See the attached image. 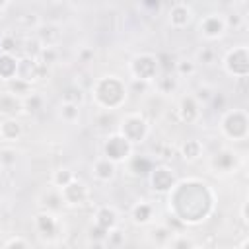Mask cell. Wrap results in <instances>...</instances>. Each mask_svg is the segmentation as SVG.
I'll use <instances>...</instances> for the list:
<instances>
[{
  "label": "cell",
  "instance_id": "23",
  "mask_svg": "<svg viewBox=\"0 0 249 249\" xmlns=\"http://www.w3.org/2000/svg\"><path fill=\"white\" fill-rule=\"evenodd\" d=\"M175 235V231L171 228H167V224H161V226H156L150 230V241L156 245V247H163L171 241V237Z\"/></svg>",
  "mask_w": 249,
  "mask_h": 249
},
{
  "label": "cell",
  "instance_id": "25",
  "mask_svg": "<svg viewBox=\"0 0 249 249\" xmlns=\"http://www.w3.org/2000/svg\"><path fill=\"white\" fill-rule=\"evenodd\" d=\"M16 70H18V58L12 54H4L0 53V78L4 82L16 78Z\"/></svg>",
  "mask_w": 249,
  "mask_h": 249
},
{
  "label": "cell",
  "instance_id": "29",
  "mask_svg": "<svg viewBox=\"0 0 249 249\" xmlns=\"http://www.w3.org/2000/svg\"><path fill=\"white\" fill-rule=\"evenodd\" d=\"M196 74V62L193 58H179L175 62V76L179 78H191Z\"/></svg>",
  "mask_w": 249,
  "mask_h": 249
},
{
  "label": "cell",
  "instance_id": "46",
  "mask_svg": "<svg viewBox=\"0 0 249 249\" xmlns=\"http://www.w3.org/2000/svg\"><path fill=\"white\" fill-rule=\"evenodd\" d=\"M146 88H148V84H146V82H138V80H134V82H132V91H138V89H140V91H144Z\"/></svg>",
  "mask_w": 249,
  "mask_h": 249
},
{
  "label": "cell",
  "instance_id": "21",
  "mask_svg": "<svg viewBox=\"0 0 249 249\" xmlns=\"http://www.w3.org/2000/svg\"><path fill=\"white\" fill-rule=\"evenodd\" d=\"M154 82H156V89H158L161 95H171V93H175V89H177V86H179L177 76H175V74H169V72H163V74L158 76Z\"/></svg>",
  "mask_w": 249,
  "mask_h": 249
},
{
  "label": "cell",
  "instance_id": "34",
  "mask_svg": "<svg viewBox=\"0 0 249 249\" xmlns=\"http://www.w3.org/2000/svg\"><path fill=\"white\" fill-rule=\"evenodd\" d=\"M21 103H23V111H25V113H37V111L41 109L43 99H41L39 93H31L29 97L21 99Z\"/></svg>",
  "mask_w": 249,
  "mask_h": 249
},
{
  "label": "cell",
  "instance_id": "7",
  "mask_svg": "<svg viewBox=\"0 0 249 249\" xmlns=\"http://www.w3.org/2000/svg\"><path fill=\"white\" fill-rule=\"evenodd\" d=\"M47 68L39 62V58L33 56H19L18 58V70H16V78L27 82V84H35L45 76Z\"/></svg>",
  "mask_w": 249,
  "mask_h": 249
},
{
  "label": "cell",
  "instance_id": "13",
  "mask_svg": "<svg viewBox=\"0 0 249 249\" xmlns=\"http://www.w3.org/2000/svg\"><path fill=\"white\" fill-rule=\"evenodd\" d=\"M167 19H169V25L173 29H183L191 23L193 19V10L189 4L185 2H175L171 8H169V14H167Z\"/></svg>",
  "mask_w": 249,
  "mask_h": 249
},
{
  "label": "cell",
  "instance_id": "11",
  "mask_svg": "<svg viewBox=\"0 0 249 249\" xmlns=\"http://www.w3.org/2000/svg\"><path fill=\"white\" fill-rule=\"evenodd\" d=\"M35 37L43 49H56V45L62 39V29L58 23H53V21L43 23L41 21V25L35 29Z\"/></svg>",
  "mask_w": 249,
  "mask_h": 249
},
{
  "label": "cell",
  "instance_id": "41",
  "mask_svg": "<svg viewBox=\"0 0 249 249\" xmlns=\"http://www.w3.org/2000/svg\"><path fill=\"white\" fill-rule=\"evenodd\" d=\"M107 230H103L101 226H97V224H91L89 228H88V237L91 239V241H105L107 239Z\"/></svg>",
  "mask_w": 249,
  "mask_h": 249
},
{
  "label": "cell",
  "instance_id": "15",
  "mask_svg": "<svg viewBox=\"0 0 249 249\" xmlns=\"http://www.w3.org/2000/svg\"><path fill=\"white\" fill-rule=\"evenodd\" d=\"M93 218H95L93 224L101 226V228L107 230V231H111L113 228L119 226V214H117V210H115L113 206H109V204L99 206V208L95 210V216H93Z\"/></svg>",
  "mask_w": 249,
  "mask_h": 249
},
{
  "label": "cell",
  "instance_id": "47",
  "mask_svg": "<svg viewBox=\"0 0 249 249\" xmlns=\"http://www.w3.org/2000/svg\"><path fill=\"white\" fill-rule=\"evenodd\" d=\"M10 8V2H6V0H0V12H4V10H8Z\"/></svg>",
  "mask_w": 249,
  "mask_h": 249
},
{
  "label": "cell",
  "instance_id": "45",
  "mask_svg": "<svg viewBox=\"0 0 249 249\" xmlns=\"http://www.w3.org/2000/svg\"><path fill=\"white\" fill-rule=\"evenodd\" d=\"M86 249H109L107 247V243L105 241H88V245H86Z\"/></svg>",
  "mask_w": 249,
  "mask_h": 249
},
{
  "label": "cell",
  "instance_id": "50",
  "mask_svg": "<svg viewBox=\"0 0 249 249\" xmlns=\"http://www.w3.org/2000/svg\"><path fill=\"white\" fill-rule=\"evenodd\" d=\"M4 86H6V82H4V80H2V78H0V89H2V88H4Z\"/></svg>",
  "mask_w": 249,
  "mask_h": 249
},
{
  "label": "cell",
  "instance_id": "9",
  "mask_svg": "<svg viewBox=\"0 0 249 249\" xmlns=\"http://www.w3.org/2000/svg\"><path fill=\"white\" fill-rule=\"evenodd\" d=\"M150 185L156 193H169L175 187V173L167 165H156L150 171Z\"/></svg>",
  "mask_w": 249,
  "mask_h": 249
},
{
  "label": "cell",
  "instance_id": "38",
  "mask_svg": "<svg viewBox=\"0 0 249 249\" xmlns=\"http://www.w3.org/2000/svg\"><path fill=\"white\" fill-rule=\"evenodd\" d=\"M117 124V119H115V113L113 111H103L99 117H97V126L101 128V130H107V128H111V126H115Z\"/></svg>",
  "mask_w": 249,
  "mask_h": 249
},
{
  "label": "cell",
  "instance_id": "3",
  "mask_svg": "<svg viewBox=\"0 0 249 249\" xmlns=\"http://www.w3.org/2000/svg\"><path fill=\"white\" fill-rule=\"evenodd\" d=\"M160 72V58L152 53H138L130 60V74L138 82H154Z\"/></svg>",
  "mask_w": 249,
  "mask_h": 249
},
{
  "label": "cell",
  "instance_id": "42",
  "mask_svg": "<svg viewBox=\"0 0 249 249\" xmlns=\"http://www.w3.org/2000/svg\"><path fill=\"white\" fill-rule=\"evenodd\" d=\"M4 249H29V243L23 237H12L6 241Z\"/></svg>",
  "mask_w": 249,
  "mask_h": 249
},
{
  "label": "cell",
  "instance_id": "5",
  "mask_svg": "<svg viewBox=\"0 0 249 249\" xmlns=\"http://www.w3.org/2000/svg\"><path fill=\"white\" fill-rule=\"evenodd\" d=\"M224 68L230 76H235L239 80H245L249 74V51L245 45L233 47L224 56Z\"/></svg>",
  "mask_w": 249,
  "mask_h": 249
},
{
  "label": "cell",
  "instance_id": "36",
  "mask_svg": "<svg viewBox=\"0 0 249 249\" xmlns=\"http://www.w3.org/2000/svg\"><path fill=\"white\" fill-rule=\"evenodd\" d=\"M167 245L171 249H193L195 247V241L191 237H187V235H173Z\"/></svg>",
  "mask_w": 249,
  "mask_h": 249
},
{
  "label": "cell",
  "instance_id": "8",
  "mask_svg": "<svg viewBox=\"0 0 249 249\" xmlns=\"http://www.w3.org/2000/svg\"><path fill=\"white\" fill-rule=\"evenodd\" d=\"M60 198H62V204H68V206H82V204L88 202L89 191H88L86 183L74 179L72 183H68L66 187L60 189Z\"/></svg>",
  "mask_w": 249,
  "mask_h": 249
},
{
  "label": "cell",
  "instance_id": "51",
  "mask_svg": "<svg viewBox=\"0 0 249 249\" xmlns=\"http://www.w3.org/2000/svg\"><path fill=\"white\" fill-rule=\"evenodd\" d=\"M2 173H4V165L0 163V177H2Z\"/></svg>",
  "mask_w": 249,
  "mask_h": 249
},
{
  "label": "cell",
  "instance_id": "20",
  "mask_svg": "<svg viewBox=\"0 0 249 249\" xmlns=\"http://www.w3.org/2000/svg\"><path fill=\"white\" fill-rule=\"evenodd\" d=\"M23 111V103L19 97L4 91L0 93V115H4L6 119H16L18 113Z\"/></svg>",
  "mask_w": 249,
  "mask_h": 249
},
{
  "label": "cell",
  "instance_id": "27",
  "mask_svg": "<svg viewBox=\"0 0 249 249\" xmlns=\"http://www.w3.org/2000/svg\"><path fill=\"white\" fill-rule=\"evenodd\" d=\"M19 49H21V43H19V39H18L16 35H12V33H4V35L0 37V53L16 56V53H18Z\"/></svg>",
  "mask_w": 249,
  "mask_h": 249
},
{
  "label": "cell",
  "instance_id": "17",
  "mask_svg": "<svg viewBox=\"0 0 249 249\" xmlns=\"http://www.w3.org/2000/svg\"><path fill=\"white\" fill-rule=\"evenodd\" d=\"M154 214H156V208H154V204L148 202V200H140V202H136V204L130 208V218H132V222L138 224V226L150 224L152 218H154Z\"/></svg>",
  "mask_w": 249,
  "mask_h": 249
},
{
  "label": "cell",
  "instance_id": "1",
  "mask_svg": "<svg viewBox=\"0 0 249 249\" xmlns=\"http://www.w3.org/2000/svg\"><path fill=\"white\" fill-rule=\"evenodd\" d=\"M95 103L105 111H115L126 99V88L117 76H103L93 84Z\"/></svg>",
  "mask_w": 249,
  "mask_h": 249
},
{
  "label": "cell",
  "instance_id": "49",
  "mask_svg": "<svg viewBox=\"0 0 249 249\" xmlns=\"http://www.w3.org/2000/svg\"><path fill=\"white\" fill-rule=\"evenodd\" d=\"M193 249H208V247H204V245H195Z\"/></svg>",
  "mask_w": 249,
  "mask_h": 249
},
{
  "label": "cell",
  "instance_id": "10",
  "mask_svg": "<svg viewBox=\"0 0 249 249\" xmlns=\"http://www.w3.org/2000/svg\"><path fill=\"white\" fill-rule=\"evenodd\" d=\"M200 35L208 41H214V39H220L224 33H226V21H224V16L222 14H206L202 19H200Z\"/></svg>",
  "mask_w": 249,
  "mask_h": 249
},
{
  "label": "cell",
  "instance_id": "35",
  "mask_svg": "<svg viewBox=\"0 0 249 249\" xmlns=\"http://www.w3.org/2000/svg\"><path fill=\"white\" fill-rule=\"evenodd\" d=\"M195 62H200V64H214L216 62V51L212 47H202L198 53H196V60Z\"/></svg>",
  "mask_w": 249,
  "mask_h": 249
},
{
  "label": "cell",
  "instance_id": "24",
  "mask_svg": "<svg viewBox=\"0 0 249 249\" xmlns=\"http://www.w3.org/2000/svg\"><path fill=\"white\" fill-rule=\"evenodd\" d=\"M6 91L16 95V97H19V99H25V97H29L33 93V88H31V84H27V82H23L19 78H12V80L6 82Z\"/></svg>",
  "mask_w": 249,
  "mask_h": 249
},
{
  "label": "cell",
  "instance_id": "19",
  "mask_svg": "<svg viewBox=\"0 0 249 249\" xmlns=\"http://www.w3.org/2000/svg\"><path fill=\"white\" fill-rule=\"evenodd\" d=\"M23 134V126L18 119H4L0 121V140L4 142H18Z\"/></svg>",
  "mask_w": 249,
  "mask_h": 249
},
{
  "label": "cell",
  "instance_id": "2",
  "mask_svg": "<svg viewBox=\"0 0 249 249\" xmlns=\"http://www.w3.org/2000/svg\"><path fill=\"white\" fill-rule=\"evenodd\" d=\"M150 132V124L144 115L140 113H128L119 123V134L124 136L132 146L138 142H144Z\"/></svg>",
  "mask_w": 249,
  "mask_h": 249
},
{
  "label": "cell",
  "instance_id": "32",
  "mask_svg": "<svg viewBox=\"0 0 249 249\" xmlns=\"http://www.w3.org/2000/svg\"><path fill=\"white\" fill-rule=\"evenodd\" d=\"M18 25L23 27V29H37L41 25V18L37 12H25L21 16H18Z\"/></svg>",
  "mask_w": 249,
  "mask_h": 249
},
{
  "label": "cell",
  "instance_id": "37",
  "mask_svg": "<svg viewBox=\"0 0 249 249\" xmlns=\"http://www.w3.org/2000/svg\"><path fill=\"white\" fill-rule=\"evenodd\" d=\"M39 62L47 68L49 64H54L56 62V58H58V51L56 49H41V53H39Z\"/></svg>",
  "mask_w": 249,
  "mask_h": 249
},
{
  "label": "cell",
  "instance_id": "26",
  "mask_svg": "<svg viewBox=\"0 0 249 249\" xmlns=\"http://www.w3.org/2000/svg\"><path fill=\"white\" fill-rule=\"evenodd\" d=\"M60 99H62V103L82 105V101H84V89H82L78 84H70V86H66V88L62 89Z\"/></svg>",
  "mask_w": 249,
  "mask_h": 249
},
{
  "label": "cell",
  "instance_id": "40",
  "mask_svg": "<svg viewBox=\"0 0 249 249\" xmlns=\"http://www.w3.org/2000/svg\"><path fill=\"white\" fill-rule=\"evenodd\" d=\"M18 160V152L14 148H0V163L4 167H12Z\"/></svg>",
  "mask_w": 249,
  "mask_h": 249
},
{
  "label": "cell",
  "instance_id": "12",
  "mask_svg": "<svg viewBox=\"0 0 249 249\" xmlns=\"http://www.w3.org/2000/svg\"><path fill=\"white\" fill-rule=\"evenodd\" d=\"M177 113H179V121L185 123V124H195L200 117V103L191 95H183L181 101H179V107H177Z\"/></svg>",
  "mask_w": 249,
  "mask_h": 249
},
{
  "label": "cell",
  "instance_id": "31",
  "mask_svg": "<svg viewBox=\"0 0 249 249\" xmlns=\"http://www.w3.org/2000/svg\"><path fill=\"white\" fill-rule=\"evenodd\" d=\"M130 169L134 175H146L152 171V161L144 156H130Z\"/></svg>",
  "mask_w": 249,
  "mask_h": 249
},
{
  "label": "cell",
  "instance_id": "28",
  "mask_svg": "<svg viewBox=\"0 0 249 249\" xmlns=\"http://www.w3.org/2000/svg\"><path fill=\"white\" fill-rule=\"evenodd\" d=\"M76 177H74V171L68 169V167H58L56 171H53V177H51V183L56 187V189H62L66 187L68 183H72Z\"/></svg>",
  "mask_w": 249,
  "mask_h": 249
},
{
  "label": "cell",
  "instance_id": "14",
  "mask_svg": "<svg viewBox=\"0 0 249 249\" xmlns=\"http://www.w3.org/2000/svg\"><path fill=\"white\" fill-rule=\"evenodd\" d=\"M91 173L93 177L99 181V183H109L115 179L117 175V165L113 161H109L107 158H97L93 161V167H91Z\"/></svg>",
  "mask_w": 249,
  "mask_h": 249
},
{
  "label": "cell",
  "instance_id": "39",
  "mask_svg": "<svg viewBox=\"0 0 249 249\" xmlns=\"http://www.w3.org/2000/svg\"><path fill=\"white\" fill-rule=\"evenodd\" d=\"M107 247H121L124 243V233L119 230V228H113L109 233H107V239H105Z\"/></svg>",
  "mask_w": 249,
  "mask_h": 249
},
{
  "label": "cell",
  "instance_id": "44",
  "mask_svg": "<svg viewBox=\"0 0 249 249\" xmlns=\"http://www.w3.org/2000/svg\"><path fill=\"white\" fill-rule=\"evenodd\" d=\"M93 56H95V51H93L91 47H82V49L78 51V60H80V62H91Z\"/></svg>",
  "mask_w": 249,
  "mask_h": 249
},
{
  "label": "cell",
  "instance_id": "33",
  "mask_svg": "<svg viewBox=\"0 0 249 249\" xmlns=\"http://www.w3.org/2000/svg\"><path fill=\"white\" fill-rule=\"evenodd\" d=\"M216 91L208 86V84H200L196 89H195V93H193V97L198 101V103H208V101H212V95H214Z\"/></svg>",
  "mask_w": 249,
  "mask_h": 249
},
{
  "label": "cell",
  "instance_id": "22",
  "mask_svg": "<svg viewBox=\"0 0 249 249\" xmlns=\"http://www.w3.org/2000/svg\"><path fill=\"white\" fill-rule=\"evenodd\" d=\"M202 156V142L196 138H189L181 146V158L185 161H196Z\"/></svg>",
  "mask_w": 249,
  "mask_h": 249
},
{
  "label": "cell",
  "instance_id": "6",
  "mask_svg": "<svg viewBox=\"0 0 249 249\" xmlns=\"http://www.w3.org/2000/svg\"><path fill=\"white\" fill-rule=\"evenodd\" d=\"M130 156H132V144L119 132L109 134L107 140L103 142V158H107L115 165L130 160Z\"/></svg>",
  "mask_w": 249,
  "mask_h": 249
},
{
  "label": "cell",
  "instance_id": "43",
  "mask_svg": "<svg viewBox=\"0 0 249 249\" xmlns=\"http://www.w3.org/2000/svg\"><path fill=\"white\" fill-rule=\"evenodd\" d=\"M224 21H226V27H233V29H237V27L243 23V16H239L237 12H231L230 16L224 18Z\"/></svg>",
  "mask_w": 249,
  "mask_h": 249
},
{
  "label": "cell",
  "instance_id": "48",
  "mask_svg": "<svg viewBox=\"0 0 249 249\" xmlns=\"http://www.w3.org/2000/svg\"><path fill=\"white\" fill-rule=\"evenodd\" d=\"M247 247H249V241H247V237H245V239L239 243V247H237V249H247Z\"/></svg>",
  "mask_w": 249,
  "mask_h": 249
},
{
  "label": "cell",
  "instance_id": "4",
  "mask_svg": "<svg viewBox=\"0 0 249 249\" xmlns=\"http://www.w3.org/2000/svg\"><path fill=\"white\" fill-rule=\"evenodd\" d=\"M247 115L243 109H230L220 119L222 132L231 140H245L247 138Z\"/></svg>",
  "mask_w": 249,
  "mask_h": 249
},
{
  "label": "cell",
  "instance_id": "16",
  "mask_svg": "<svg viewBox=\"0 0 249 249\" xmlns=\"http://www.w3.org/2000/svg\"><path fill=\"white\" fill-rule=\"evenodd\" d=\"M35 230L39 231L41 237H54L58 230V222L51 212H39L35 216Z\"/></svg>",
  "mask_w": 249,
  "mask_h": 249
},
{
  "label": "cell",
  "instance_id": "30",
  "mask_svg": "<svg viewBox=\"0 0 249 249\" xmlns=\"http://www.w3.org/2000/svg\"><path fill=\"white\" fill-rule=\"evenodd\" d=\"M58 115L64 123H78L80 119V105H74V103H60V109H58Z\"/></svg>",
  "mask_w": 249,
  "mask_h": 249
},
{
  "label": "cell",
  "instance_id": "18",
  "mask_svg": "<svg viewBox=\"0 0 249 249\" xmlns=\"http://www.w3.org/2000/svg\"><path fill=\"white\" fill-rule=\"evenodd\" d=\"M235 163H237L235 154H233L231 150H228V148L216 152V154L212 156V161H210L212 169H216V171H220V173H228V171H231V169L235 167Z\"/></svg>",
  "mask_w": 249,
  "mask_h": 249
}]
</instances>
